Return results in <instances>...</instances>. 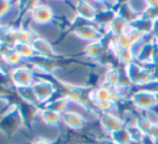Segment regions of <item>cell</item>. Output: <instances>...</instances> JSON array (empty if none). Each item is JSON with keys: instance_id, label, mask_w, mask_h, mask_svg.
I'll return each instance as SVG.
<instances>
[]
</instances>
